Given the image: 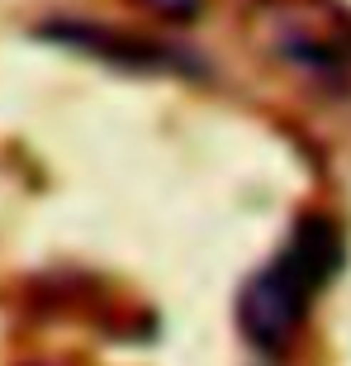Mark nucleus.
<instances>
[{"label": "nucleus", "mask_w": 351, "mask_h": 366, "mask_svg": "<svg viewBox=\"0 0 351 366\" xmlns=\"http://www.w3.org/2000/svg\"><path fill=\"white\" fill-rule=\"evenodd\" d=\"M157 14H171V19H190V14L200 10V0H148Z\"/></svg>", "instance_id": "2"}, {"label": "nucleus", "mask_w": 351, "mask_h": 366, "mask_svg": "<svg viewBox=\"0 0 351 366\" xmlns=\"http://www.w3.org/2000/svg\"><path fill=\"white\" fill-rule=\"evenodd\" d=\"M337 262H342V243L332 233V224H323V219L299 224L295 238L275 252V262H266L243 285V300H238L243 333L261 352L290 347V338L299 333L313 295H318V285L337 272Z\"/></svg>", "instance_id": "1"}]
</instances>
